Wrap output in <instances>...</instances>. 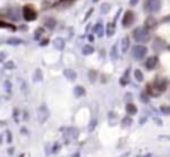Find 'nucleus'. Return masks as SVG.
I'll list each match as a JSON object with an SVG mask.
<instances>
[{
	"label": "nucleus",
	"instance_id": "obj_1",
	"mask_svg": "<svg viewBox=\"0 0 170 157\" xmlns=\"http://www.w3.org/2000/svg\"><path fill=\"white\" fill-rule=\"evenodd\" d=\"M133 38L139 42H148L151 39V32L146 30L145 27H137L133 30Z\"/></svg>",
	"mask_w": 170,
	"mask_h": 157
},
{
	"label": "nucleus",
	"instance_id": "obj_2",
	"mask_svg": "<svg viewBox=\"0 0 170 157\" xmlns=\"http://www.w3.org/2000/svg\"><path fill=\"white\" fill-rule=\"evenodd\" d=\"M23 18L26 21H33L38 18V11L33 5H24L23 6Z\"/></svg>",
	"mask_w": 170,
	"mask_h": 157
},
{
	"label": "nucleus",
	"instance_id": "obj_3",
	"mask_svg": "<svg viewBox=\"0 0 170 157\" xmlns=\"http://www.w3.org/2000/svg\"><path fill=\"white\" fill-rule=\"evenodd\" d=\"M143 9L148 14H155V12H158L161 9V0H145Z\"/></svg>",
	"mask_w": 170,
	"mask_h": 157
},
{
	"label": "nucleus",
	"instance_id": "obj_4",
	"mask_svg": "<svg viewBox=\"0 0 170 157\" xmlns=\"http://www.w3.org/2000/svg\"><path fill=\"white\" fill-rule=\"evenodd\" d=\"M146 55H148V48H146L145 45L139 44V45H134V47H133V58H134V59L141 60V59L146 58Z\"/></svg>",
	"mask_w": 170,
	"mask_h": 157
},
{
	"label": "nucleus",
	"instance_id": "obj_5",
	"mask_svg": "<svg viewBox=\"0 0 170 157\" xmlns=\"http://www.w3.org/2000/svg\"><path fill=\"white\" fill-rule=\"evenodd\" d=\"M152 85L161 94V92H164V91L167 89V86H169V78H166V77H156Z\"/></svg>",
	"mask_w": 170,
	"mask_h": 157
},
{
	"label": "nucleus",
	"instance_id": "obj_6",
	"mask_svg": "<svg viewBox=\"0 0 170 157\" xmlns=\"http://www.w3.org/2000/svg\"><path fill=\"white\" fill-rule=\"evenodd\" d=\"M134 20H136V14H134V12L133 11H125L124 18H122V26H124V27H131Z\"/></svg>",
	"mask_w": 170,
	"mask_h": 157
},
{
	"label": "nucleus",
	"instance_id": "obj_7",
	"mask_svg": "<svg viewBox=\"0 0 170 157\" xmlns=\"http://www.w3.org/2000/svg\"><path fill=\"white\" fill-rule=\"evenodd\" d=\"M156 26H158V21H156V18L155 17H148L146 20H145V23H143V27H145L146 30H149V32H152V30H155L156 29Z\"/></svg>",
	"mask_w": 170,
	"mask_h": 157
},
{
	"label": "nucleus",
	"instance_id": "obj_8",
	"mask_svg": "<svg viewBox=\"0 0 170 157\" xmlns=\"http://www.w3.org/2000/svg\"><path fill=\"white\" fill-rule=\"evenodd\" d=\"M158 63H160L158 56H149V58H146V68L148 70L156 68V67H158Z\"/></svg>",
	"mask_w": 170,
	"mask_h": 157
},
{
	"label": "nucleus",
	"instance_id": "obj_9",
	"mask_svg": "<svg viewBox=\"0 0 170 157\" xmlns=\"http://www.w3.org/2000/svg\"><path fill=\"white\" fill-rule=\"evenodd\" d=\"M152 47H154V50H155V53H160L161 50L167 48V45H166V42H164V39H161V38H156L155 41H154V44H152Z\"/></svg>",
	"mask_w": 170,
	"mask_h": 157
},
{
	"label": "nucleus",
	"instance_id": "obj_10",
	"mask_svg": "<svg viewBox=\"0 0 170 157\" xmlns=\"http://www.w3.org/2000/svg\"><path fill=\"white\" fill-rule=\"evenodd\" d=\"M126 113H128V115H136V113H137V106H136V104L128 103V104H126Z\"/></svg>",
	"mask_w": 170,
	"mask_h": 157
},
{
	"label": "nucleus",
	"instance_id": "obj_11",
	"mask_svg": "<svg viewBox=\"0 0 170 157\" xmlns=\"http://www.w3.org/2000/svg\"><path fill=\"white\" fill-rule=\"evenodd\" d=\"M63 74L66 76V77L69 78V80H75V77H77V73H75V71H72V70H65V71H63Z\"/></svg>",
	"mask_w": 170,
	"mask_h": 157
},
{
	"label": "nucleus",
	"instance_id": "obj_12",
	"mask_svg": "<svg viewBox=\"0 0 170 157\" xmlns=\"http://www.w3.org/2000/svg\"><path fill=\"white\" fill-rule=\"evenodd\" d=\"M128 48H129V36H125L122 39V51L125 53V51H128Z\"/></svg>",
	"mask_w": 170,
	"mask_h": 157
},
{
	"label": "nucleus",
	"instance_id": "obj_13",
	"mask_svg": "<svg viewBox=\"0 0 170 157\" xmlns=\"http://www.w3.org/2000/svg\"><path fill=\"white\" fill-rule=\"evenodd\" d=\"M0 27H8V29H11V30H15V29H17L14 24L6 23V21H2V20H0Z\"/></svg>",
	"mask_w": 170,
	"mask_h": 157
},
{
	"label": "nucleus",
	"instance_id": "obj_14",
	"mask_svg": "<svg viewBox=\"0 0 170 157\" xmlns=\"http://www.w3.org/2000/svg\"><path fill=\"white\" fill-rule=\"evenodd\" d=\"M74 94H75L77 97H81V95H84V88H83V86H75V89H74Z\"/></svg>",
	"mask_w": 170,
	"mask_h": 157
},
{
	"label": "nucleus",
	"instance_id": "obj_15",
	"mask_svg": "<svg viewBox=\"0 0 170 157\" xmlns=\"http://www.w3.org/2000/svg\"><path fill=\"white\" fill-rule=\"evenodd\" d=\"M44 24L47 26L48 29H53L54 26H56V20H54V18H48V20H45V23H44Z\"/></svg>",
	"mask_w": 170,
	"mask_h": 157
},
{
	"label": "nucleus",
	"instance_id": "obj_16",
	"mask_svg": "<svg viewBox=\"0 0 170 157\" xmlns=\"http://www.w3.org/2000/svg\"><path fill=\"white\" fill-rule=\"evenodd\" d=\"M96 77H98L96 70H90V71H89V80H90V82H95V80H96Z\"/></svg>",
	"mask_w": 170,
	"mask_h": 157
},
{
	"label": "nucleus",
	"instance_id": "obj_17",
	"mask_svg": "<svg viewBox=\"0 0 170 157\" xmlns=\"http://www.w3.org/2000/svg\"><path fill=\"white\" fill-rule=\"evenodd\" d=\"M113 33H114V23L111 21V23H109V26H107V35L111 36Z\"/></svg>",
	"mask_w": 170,
	"mask_h": 157
},
{
	"label": "nucleus",
	"instance_id": "obj_18",
	"mask_svg": "<svg viewBox=\"0 0 170 157\" xmlns=\"http://www.w3.org/2000/svg\"><path fill=\"white\" fill-rule=\"evenodd\" d=\"M134 77H136L137 82H141L143 80V73L140 70H134Z\"/></svg>",
	"mask_w": 170,
	"mask_h": 157
},
{
	"label": "nucleus",
	"instance_id": "obj_19",
	"mask_svg": "<svg viewBox=\"0 0 170 157\" xmlns=\"http://www.w3.org/2000/svg\"><path fill=\"white\" fill-rule=\"evenodd\" d=\"M128 74H129V70H128V71L125 73V76H124V77L121 78V85H122V86L128 85Z\"/></svg>",
	"mask_w": 170,
	"mask_h": 157
},
{
	"label": "nucleus",
	"instance_id": "obj_20",
	"mask_svg": "<svg viewBox=\"0 0 170 157\" xmlns=\"http://www.w3.org/2000/svg\"><path fill=\"white\" fill-rule=\"evenodd\" d=\"M83 53H84V55H90V53H94V47H92V45H86V47L83 48Z\"/></svg>",
	"mask_w": 170,
	"mask_h": 157
},
{
	"label": "nucleus",
	"instance_id": "obj_21",
	"mask_svg": "<svg viewBox=\"0 0 170 157\" xmlns=\"http://www.w3.org/2000/svg\"><path fill=\"white\" fill-rule=\"evenodd\" d=\"M42 33H44V27H39V29H36V32H35V38H36V39H39Z\"/></svg>",
	"mask_w": 170,
	"mask_h": 157
},
{
	"label": "nucleus",
	"instance_id": "obj_22",
	"mask_svg": "<svg viewBox=\"0 0 170 157\" xmlns=\"http://www.w3.org/2000/svg\"><path fill=\"white\" fill-rule=\"evenodd\" d=\"M101 30H102V26H101V23H98V24L95 26V33L99 36V35H102V32H101Z\"/></svg>",
	"mask_w": 170,
	"mask_h": 157
},
{
	"label": "nucleus",
	"instance_id": "obj_23",
	"mask_svg": "<svg viewBox=\"0 0 170 157\" xmlns=\"http://www.w3.org/2000/svg\"><path fill=\"white\" fill-rule=\"evenodd\" d=\"M72 2H75V0H59V6H60V5H69V3H72Z\"/></svg>",
	"mask_w": 170,
	"mask_h": 157
},
{
	"label": "nucleus",
	"instance_id": "obj_24",
	"mask_svg": "<svg viewBox=\"0 0 170 157\" xmlns=\"http://www.w3.org/2000/svg\"><path fill=\"white\" fill-rule=\"evenodd\" d=\"M8 42H9V44H15V45H17V44H21V39H9Z\"/></svg>",
	"mask_w": 170,
	"mask_h": 157
},
{
	"label": "nucleus",
	"instance_id": "obj_25",
	"mask_svg": "<svg viewBox=\"0 0 170 157\" xmlns=\"http://www.w3.org/2000/svg\"><path fill=\"white\" fill-rule=\"evenodd\" d=\"M56 42H57L56 44L57 48H63V41H62V39H56Z\"/></svg>",
	"mask_w": 170,
	"mask_h": 157
},
{
	"label": "nucleus",
	"instance_id": "obj_26",
	"mask_svg": "<svg viewBox=\"0 0 170 157\" xmlns=\"http://www.w3.org/2000/svg\"><path fill=\"white\" fill-rule=\"evenodd\" d=\"M161 110H163L164 113H170V107H167V106H163V107H161Z\"/></svg>",
	"mask_w": 170,
	"mask_h": 157
},
{
	"label": "nucleus",
	"instance_id": "obj_27",
	"mask_svg": "<svg viewBox=\"0 0 170 157\" xmlns=\"http://www.w3.org/2000/svg\"><path fill=\"white\" fill-rule=\"evenodd\" d=\"M139 3V0H129V5H131V6H136Z\"/></svg>",
	"mask_w": 170,
	"mask_h": 157
},
{
	"label": "nucleus",
	"instance_id": "obj_28",
	"mask_svg": "<svg viewBox=\"0 0 170 157\" xmlns=\"http://www.w3.org/2000/svg\"><path fill=\"white\" fill-rule=\"evenodd\" d=\"M6 68H14V62H8L6 63Z\"/></svg>",
	"mask_w": 170,
	"mask_h": 157
},
{
	"label": "nucleus",
	"instance_id": "obj_29",
	"mask_svg": "<svg viewBox=\"0 0 170 157\" xmlns=\"http://www.w3.org/2000/svg\"><path fill=\"white\" fill-rule=\"evenodd\" d=\"M163 21H164V23H167V21H170V15H166V17L163 18Z\"/></svg>",
	"mask_w": 170,
	"mask_h": 157
},
{
	"label": "nucleus",
	"instance_id": "obj_30",
	"mask_svg": "<svg viewBox=\"0 0 170 157\" xmlns=\"http://www.w3.org/2000/svg\"><path fill=\"white\" fill-rule=\"evenodd\" d=\"M50 41H48V39H42V42H41V45H47Z\"/></svg>",
	"mask_w": 170,
	"mask_h": 157
}]
</instances>
